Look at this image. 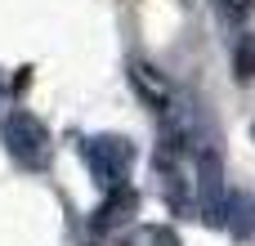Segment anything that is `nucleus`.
I'll return each instance as SVG.
<instances>
[{
    "label": "nucleus",
    "instance_id": "4",
    "mask_svg": "<svg viewBox=\"0 0 255 246\" xmlns=\"http://www.w3.org/2000/svg\"><path fill=\"white\" fill-rule=\"evenodd\" d=\"M197 197H202L206 224L224 229L229 224V193H224V161H220V152H202V161H197Z\"/></svg>",
    "mask_w": 255,
    "mask_h": 246
},
{
    "label": "nucleus",
    "instance_id": "3",
    "mask_svg": "<svg viewBox=\"0 0 255 246\" xmlns=\"http://www.w3.org/2000/svg\"><path fill=\"white\" fill-rule=\"evenodd\" d=\"M152 179H157L161 202H166L175 215H193V179H188L179 139H166V143L157 148V157H152Z\"/></svg>",
    "mask_w": 255,
    "mask_h": 246
},
{
    "label": "nucleus",
    "instance_id": "2",
    "mask_svg": "<svg viewBox=\"0 0 255 246\" xmlns=\"http://www.w3.org/2000/svg\"><path fill=\"white\" fill-rule=\"evenodd\" d=\"M81 161H85L90 179L103 193H112V188H126V179H130L134 143L121 134H90V139H81Z\"/></svg>",
    "mask_w": 255,
    "mask_h": 246
},
{
    "label": "nucleus",
    "instance_id": "10",
    "mask_svg": "<svg viewBox=\"0 0 255 246\" xmlns=\"http://www.w3.org/2000/svg\"><path fill=\"white\" fill-rule=\"evenodd\" d=\"M9 90H13V81H4V76H0V99H4Z\"/></svg>",
    "mask_w": 255,
    "mask_h": 246
},
{
    "label": "nucleus",
    "instance_id": "9",
    "mask_svg": "<svg viewBox=\"0 0 255 246\" xmlns=\"http://www.w3.org/2000/svg\"><path fill=\"white\" fill-rule=\"evenodd\" d=\"M215 9H220L224 22H242V18H251L255 0H215Z\"/></svg>",
    "mask_w": 255,
    "mask_h": 246
},
{
    "label": "nucleus",
    "instance_id": "1",
    "mask_svg": "<svg viewBox=\"0 0 255 246\" xmlns=\"http://www.w3.org/2000/svg\"><path fill=\"white\" fill-rule=\"evenodd\" d=\"M0 139H4V152L22 166V170H45L54 161V139L45 130L40 117H31L27 108H13L4 121H0Z\"/></svg>",
    "mask_w": 255,
    "mask_h": 246
},
{
    "label": "nucleus",
    "instance_id": "7",
    "mask_svg": "<svg viewBox=\"0 0 255 246\" xmlns=\"http://www.w3.org/2000/svg\"><path fill=\"white\" fill-rule=\"evenodd\" d=\"M121 246H179V238L166 224H139V229H130L121 238Z\"/></svg>",
    "mask_w": 255,
    "mask_h": 246
},
{
    "label": "nucleus",
    "instance_id": "6",
    "mask_svg": "<svg viewBox=\"0 0 255 246\" xmlns=\"http://www.w3.org/2000/svg\"><path fill=\"white\" fill-rule=\"evenodd\" d=\"M130 85L143 94V103H148L152 112H166V108H170V85H166V76H161L157 67H148V63H130Z\"/></svg>",
    "mask_w": 255,
    "mask_h": 246
},
{
    "label": "nucleus",
    "instance_id": "5",
    "mask_svg": "<svg viewBox=\"0 0 255 246\" xmlns=\"http://www.w3.org/2000/svg\"><path fill=\"white\" fill-rule=\"evenodd\" d=\"M134 211H139V193L126 184V188H112L108 193V202L90 215V224H94V233H108V229H121Z\"/></svg>",
    "mask_w": 255,
    "mask_h": 246
},
{
    "label": "nucleus",
    "instance_id": "8",
    "mask_svg": "<svg viewBox=\"0 0 255 246\" xmlns=\"http://www.w3.org/2000/svg\"><path fill=\"white\" fill-rule=\"evenodd\" d=\"M233 72H238V81H255V31H247V36L238 40V49H233Z\"/></svg>",
    "mask_w": 255,
    "mask_h": 246
}]
</instances>
